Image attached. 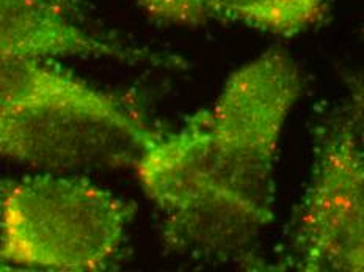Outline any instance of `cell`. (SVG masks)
<instances>
[{"instance_id": "cell-8", "label": "cell", "mask_w": 364, "mask_h": 272, "mask_svg": "<svg viewBox=\"0 0 364 272\" xmlns=\"http://www.w3.org/2000/svg\"><path fill=\"white\" fill-rule=\"evenodd\" d=\"M149 16L178 26H200L206 22L195 0H135Z\"/></svg>"}, {"instance_id": "cell-4", "label": "cell", "mask_w": 364, "mask_h": 272, "mask_svg": "<svg viewBox=\"0 0 364 272\" xmlns=\"http://www.w3.org/2000/svg\"><path fill=\"white\" fill-rule=\"evenodd\" d=\"M159 135L85 112L0 109V157L46 172L134 165Z\"/></svg>"}, {"instance_id": "cell-9", "label": "cell", "mask_w": 364, "mask_h": 272, "mask_svg": "<svg viewBox=\"0 0 364 272\" xmlns=\"http://www.w3.org/2000/svg\"><path fill=\"white\" fill-rule=\"evenodd\" d=\"M54 2H57L58 5H62L63 9H66L68 11L71 13H77L79 11V5L75 0H54Z\"/></svg>"}, {"instance_id": "cell-3", "label": "cell", "mask_w": 364, "mask_h": 272, "mask_svg": "<svg viewBox=\"0 0 364 272\" xmlns=\"http://www.w3.org/2000/svg\"><path fill=\"white\" fill-rule=\"evenodd\" d=\"M286 264L301 272L364 269L361 90L318 126L313 175L291 229Z\"/></svg>"}, {"instance_id": "cell-7", "label": "cell", "mask_w": 364, "mask_h": 272, "mask_svg": "<svg viewBox=\"0 0 364 272\" xmlns=\"http://www.w3.org/2000/svg\"><path fill=\"white\" fill-rule=\"evenodd\" d=\"M206 19L279 36L306 32L328 18L331 0H195Z\"/></svg>"}, {"instance_id": "cell-2", "label": "cell", "mask_w": 364, "mask_h": 272, "mask_svg": "<svg viewBox=\"0 0 364 272\" xmlns=\"http://www.w3.org/2000/svg\"><path fill=\"white\" fill-rule=\"evenodd\" d=\"M135 214L134 202L73 172L0 179V271H107Z\"/></svg>"}, {"instance_id": "cell-5", "label": "cell", "mask_w": 364, "mask_h": 272, "mask_svg": "<svg viewBox=\"0 0 364 272\" xmlns=\"http://www.w3.org/2000/svg\"><path fill=\"white\" fill-rule=\"evenodd\" d=\"M0 109L77 110L131 130L153 131L132 101L33 57H0Z\"/></svg>"}, {"instance_id": "cell-1", "label": "cell", "mask_w": 364, "mask_h": 272, "mask_svg": "<svg viewBox=\"0 0 364 272\" xmlns=\"http://www.w3.org/2000/svg\"><path fill=\"white\" fill-rule=\"evenodd\" d=\"M301 88L294 60L267 51L234 71L209 108L141 151L136 177L170 252L256 264L275 216L279 142Z\"/></svg>"}, {"instance_id": "cell-6", "label": "cell", "mask_w": 364, "mask_h": 272, "mask_svg": "<svg viewBox=\"0 0 364 272\" xmlns=\"http://www.w3.org/2000/svg\"><path fill=\"white\" fill-rule=\"evenodd\" d=\"M70 13L54 0H0V57L149 58L141 49L90 33Z\"/></svg>"}]
</instances>
